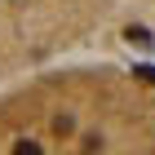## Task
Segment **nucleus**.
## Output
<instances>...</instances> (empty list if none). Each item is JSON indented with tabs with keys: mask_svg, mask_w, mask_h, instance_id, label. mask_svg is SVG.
I'll return each mask as SVG.
<instances>
[{
	"mask_svg": "<svg viewBox=\"0 0 155 155\" xmlns=\"http://www.w3.org/2000/svg\"><path fill=\"white\" fill-rule=\"evenodd\" d=\"M0 155H155V89L111 67L13 84L0 93Z\"/></svg>",
	"mask_w": 155,
	"mask_h": 155,
	"instance_id": "1",
	"label": "nucleus"
}]
</instances>
